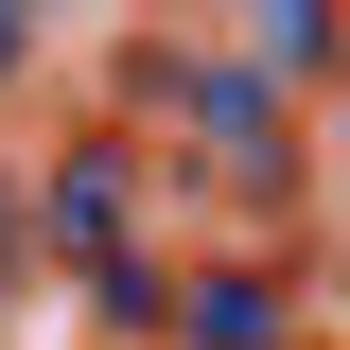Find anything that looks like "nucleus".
Here are the masks:
<instances>
[{
	"label": "nucleus",
	"instance_id": "1",
	"mask_svg": "<svg viewBox=\"0 0 350 350\" xmlns=\"http://www.w3.org/2000/svg\"><path fill=\"white\" fill-rule=\"evenodd\" d=\"M0 53H18V18H0Z\"/></svg>",
	"mask_w": 350,
	"mask_h": 350
}]
</instances>
